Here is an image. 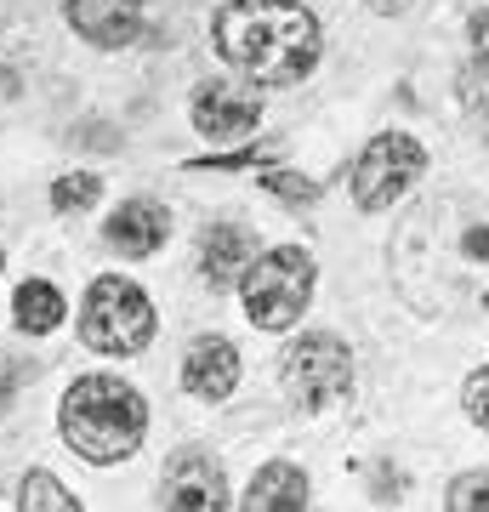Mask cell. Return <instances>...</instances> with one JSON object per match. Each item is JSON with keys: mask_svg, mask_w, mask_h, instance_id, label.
I'll list each match as a JSON object with an SVG mask.
<instances>
[{"mask_svg": "<svg viewBox=\"0 0 489 512\" xmlns=\"http://www.w3.org/2000/svg\"><path fill=\"white\" fill-rule=\"evenodd\" d=\"M222 63L262 86H296L319 63V18L296 0H228L211 18Z\"/></svg>", "mask_w": 489, "mask_h": 512, "instance_id": "obj_1", "label": "cell"}, {"mask_svg": "<svg viewBox=\"0 0 489 512\" xmlns=\"http://www.w3.org/2000/svg\"><path fill=\"white\" fill-rule=\"evenodd\" d=\"M63 439H69L74 456L97 461H126L137 444H143V427H148V410H143V393L114 376H80L63 399Z\"/></svg>", "mask_w": 489, "mask_h": 512, "instance_id": "obj_2", "label": "cell"}, {"mask_svg": "<svg viewBox=\"0 0 489 512\" xmlns=\"http://www.w3.org/2000/svg\"><path fill=\"white\" fill-rule=\"evenodd\" d=\"M245 319L262 330H285L302 319L313 296V256L296 251V245H273V251L251 256L245 268Z\"/></svg>", "mask_w": 489, "mask_h": 512, "instance_id": "obj_3", "label": "cell"}, {"mask_svg": "<svg viewBox=\"0 0 489 512\" xmlns=\"http://www.w3.org/2000/svg\"><path fill=\"white\" fill-rule=\"evenodd\" d=\"M80 336L86 348L97 353H114V359H131V353L148 348L154 336V308L148 296L131 285V279H97L86 291V308H80Z\"/></svg>", "mask_w": 489, "mask_h": 512, "instance_id": "obj_4", "label": "cell"}, {"mask_svg": "<svg viewBox=\"0 0 489 512\" xmlns=\"http://www.w3.org/2000/svg\"><path fill=\"white\" fill-rule=\"evenodd\" d=\"M279 376H285V393L302 410H325V404H336L353 387V359H347V348L336 342V336H302L296 348L285 353V365H279Z\"/></svg>", "mask_w": 489, "mask_h": 512, "instance_id": "obj_5", "label": "cell"}, {"mask_svg": "<svg viewBox=\"0 0 489 512\" xmlns=\"http://www.w3.org/2000/svg\"><path fill=\"white\" fill-rule=\"evenodd\" d=\"M421 171H427V148L416 137H404V131H381L353 165V200L364 211H387Z\"/></svg>", "mask_w": 489, "mask_h": 512, "instance_id": "obj_6", "label": "cell"}, {"mask_svg": "<svg viewBox=\"0 0 489 512\" xmlns=\"http://www.w3.org/2000/svg\"><path fill=\"white\" fill-rule=\"evenodd\" d=\"M165 507L182 512H222L228 507V478L205 450H182L171 467H165Z\"/></svg>", "mask_w": 489, "mask_h": 512, "instance_id": "obj_7", "label": "cell"}, {"mask_svg": "<svg viewBox=\"0 0 489 512\" xmlns=\"http://www.w3.org/2000/svg\"><path fill=\"white\" fill-rule=\"evenodd\" d=\"M63 12H69L74 35L91 40V46H103V52L131 46L137 29H143V0H69Z\"/></svg>", "mask_w": 489, "mask_h": 512, "instance_id": "obj_8", "label": "cell"}, {"mask_svg": "<svg viewBox=\"0 0 489 512\" xmlns=\"http://www.w3.org/2000/svg\"><path fill=\"white\" fill-rule=\"evenodd\" d=\"M256 120H262V103H256L245 86L211 80V86L194 92V126H200L205 137H251Z\"/></svg>", "mask_w": 489, "mask_h": 512, "instance_id": "obj_9", "label": "cell"}, {"mask_svg": "<svg viewBox=\"0 0 489 512\" xmlns=\"http://www.w3.org/2000/svg\"><path fill=\"white\" fill-rule=\"evenodd\" d=\"M239 382V353L234 342H222V336H200L194 348H188V359H182V387L194 393V399H228Z\"/></svg>", "mask_w": 489, "mask_h": 512, "instance_id": "obj_10", "label": "cell"}, {"mask_svg": "<svg viewBox=\"0 0 489 512\" xmlns=\"http://www.w3.org/2000/svg\"><path fill=\"white\" fill-rule=\"evenodd\" d=\"M251 228L245 222H211V234L200 239V274L211 291H228L234 279H245L251 268Z\"/></svg>", "mask_w": 489, "mask_h": 512, "instance_id": "obj_11", "label": "cell"}, {"mask_svg": "<svg viewBox=\"0 0 489 512\" xmlns=\"http://www.w3.org/2000/svg\"><path fill=\"white\" fill-rule=\"evenodd\" d=\"M165 234H171V217H165L154 200H126L109 217V228H103V239H109L120 256H154L165 245Z\"/></svg>", "mask_w": 489, "mask_h": 512, "instance_id": "obj_12", "label": "cell"}, {"mask_svg": "<svg viewBox=\"0 0 489 512\" xmlns=\"http://www.w3.org/2000/svg\"><path fill=\"white\" fill-rule=\"evenodd\" d=\"M245 507L251 512H302L308 507V478H302V467H290V461L262 467L251 478V490H245Z\"/></svg>", "mask_w": 489, "mask_h": 512, "instance_id": "obj_13", "label": "cell"}, {"mask_svg": "<svg viewBox=\"0 0 489 512\" xmlns=\"http://www.w3.org/2000/svg\"><path fill=\"white\" fill-rule=\"evenodd\" d=\"M63 296L46 285V279H29L18 291V330H29V336H46V330H57L63 325Z\"/></svg>", "mask_w": 489, "mask_h": 512, "instance_id": "obj_14", "label": "cell"}, {"mask_svg": "<svg viewBox=\"0 0 489 512\" xmlns=\"http://www.w3.org/2000/svg\"><path fill=\"white\" fill-rule=\"evenodd\" d=\"M18 507L23 512H74L80 501H74L52 473H29V478H23V490H18Z\"/></svg>", "mask_w": 489, "mask_h": 512, "instance_id": "obj_15", "label": "cell"}, {"mask_svg": "<svg viewBox=\"0 0 489 512\" xmlns=\"http://www.w3.org/2000/svg\"><path fill=\"white\" fill-rule=\"evenodd\" d=\"M91 200H97V177H86V171H74V177H57V183H52V205H57V211H86Z\"/></svg>", "mask_w": 489, "mask_h": 512, "instance_id": "obj_16", "label": "cell"}, {"mask_svg": "<svg viewBox=\"0 0 489 512\" xmlns=\"http://www.w3.org/2000/svg\"><path fill=\"white\" fill-rule=\"evenodd\" d=\"M489 507V473H467L450 484V512H484Z\"/></svg>", "mask_w": 489, "mask_h": 512, "instance_id": "obj_17", "label": "cell"}, {"mask_svg": "<svg viewBox=\"0 0 489 512\" xmlns=\"http://www.w3.org/2000/svg\"><path fill=\"white\" fill-rule=\"evenodd\" d=\"M262 188H273V194H279V200H290V205H302V200H313V194H319L313 183L290 177V171H268V177H262Z\"/></svg>", "mask_w": 489, "mask_h": 512, "instance_id": "obj_18", "label": "cell"}, {"mask_svg": "<svg viewBox=\"0 0 489 512\" xmlns=\"http://www.w3.org/2000/svg\"><path fill=\"white\" fill-rule=\"evenodd\" d=\"M467 416H472V421H478V427L489 433V365H484V370H478V376L467 382Z\"/></svg>", "mask_w": 489, "mask_h": 512, "instance_id": "obj_19", "label": "cell"}, {"mask_svg": "<svg viewBox=\"0 0 489 512\" xmlns=\"http://www.w3.org/2000/svg\"><path fill=\"white\" fill-rule=\"evenodd\" d=\"M18 382H23V365H18V359H0V410L12 404V393H18Z\"/></svg>", "mask_w": 489, "mask_h": 512, "instance_id": "obj_20", "label": "cell"}, {"mask_svg": "<svg viewBox=\"0 0 489 512\" xmlns=\"http://www.w3.org/2000/svg\"><path fill=\"white\" fill-rule=\"evenodd\" d=\"M472 46H478V63L489 69V6L478 12V18H472Z\"/></svg>", "mask_w": 489, "mask_h": 512, "instance_id": "obj_21", "label": "cell"}, {"mask_svg": "<svg viewBox=\"0 0 489 512\" xmlns=\"http://www.w3.org/2000/svg\"><path fill=\"white\" fill-rule=\"evenodd\" d=\"M467 256H489V228H472L467 234Z\"/></svg>", "mask_w": 489, "mask_h": 512, "instance_id": "obj_22", "label": "cell"}, {"mask_svg": "<svg viewBox=\"0 0 489 512\" xmlns=\"http://www.w3.org/2000/svg\"><path fill=\"white\" fill-rule=\"evenodd\" d=\"M370 6H381V12H387V6H404V0H370Z\"/></svg>", "mask_w": 489, "mask_h": 512, "instance_id": "obj_23", "label": "cell"}]
</instances>
